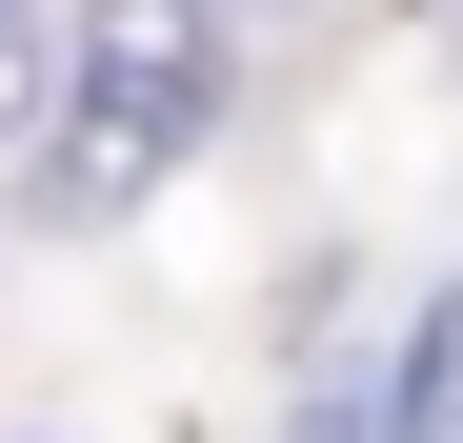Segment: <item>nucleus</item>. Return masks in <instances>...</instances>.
<instances>
[{
  "label": "nucleus",
  "instance_id": "nucleus-1",
  "mask_svg": "<svg viewBox=\"0 0 463 443\" xmlns=\"http://www.w3.org/2000/svg\"><path fill=\"white\" fill-rule=\"evenodd\" d=\"M222 121V0H81L41 61V141H61V202H141Z\"/></svg>",
  "mask_w": 463,
  "mask_h": 443
},
{
  "label": "nucleus",
  "instance_id": "nucleus-2",
  "mask_svg": "<svg viewBox=\"0 0 463 443\" xmlns=\"http://www.w3.org/2000/svg\"><path fill=\"white\" fill-rule=\"evenodd\" d=\"M423 383H443V343H403V363H383V383L343 363V383L302 403V443H423Z\"/></svg>",
  "mask_w": 463,
  "mask_h": 443
},
{
  "label": "nucleus",
  "instance_id": "nucleus-3",
  "mask_svg": "<svg viewBox=\"0 0 463 443\" xmlns=\"http://www.w3.org/2000/svg\"><path fill=\"white\" fill-rule=\"evenodd\" d=\"M41 61H61V41H41V0H0V141H41Z\"/></svg>",
  "mask_w": 463,
  "mask_h": 443
},
{
  "label": "nucleus",
  "instance_id": "nucleus-4",
  "mask_svg": "<svg viewBox=\"0 0 463 443\" xmlns=\"http://www.w3.org/2000/svg\"><path fill=\"white\" fill-rule=\"evenodd\" d=\"M423 443H463V403H443V383H423Z\"/></svg>",
  "mask_w": 463,
  "mask_h": 443
}]
</instances>
